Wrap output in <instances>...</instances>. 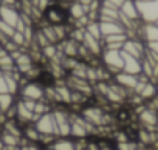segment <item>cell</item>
<instances>
[{"label":"cell","mask_w":158,"mask_h":150,"mask_svg":"<svg viewBox=\"0 0 158 150\" xmlns=\"http://www.w3.org/2000/svg\"><path fill=\"white\" fill-rule=\"evenodd\" d=\"M124 2H126V0H101V5H102V6H109V8L119 10Z\"/></svg>","instance_id":"29"},{"label":"cell","mask_w":158,"mask_h":150,"mask_svg":"<svg viewBox=\"0 0 158 150\" xmlns=\"http://www.w3.org/2000/svg\"><path fill=\"white\" fill-rule=\"evenodd\" d=\"M115 145H116V150H136L138 144L133 141H129V142H118Z\"/></svg>","instance_id":"31"},{"label":"cell","mask_w":158,"mask_h":150,"mask_svg":"<svg viewBox=\"0 0 158 150\" xmlns=\"http://www.w3.org/2000/svg\"><path fill=\"white\" fill-rule=\"evenodd\" d=\"M19 98V96H17ZM16 96H13V95H10V93H5V95H0V111H6L14 102H16V99H17Z\"/></svg>","instance_id":"24"},{"label":"cell","mask_w":158,"mask_h":150,"mask_svg":"<svg viewBox=\"0 0 158 150\" xmlns=\"http://www.w3.org/2000/svg\"><path fill=\"white\" fill-rule=\"evenodd\" d=\"M121 56H123V60H124V67H123V71L124 73H129V74H133V76H138L141 74V60L124 53L121 50Z\"/></svg>","instance_id":"10"},{"label":"cell","mask_w":158,"mask_h":150,"mask_svg":"<svg viewBox=\"0 0 158 150\" xmlns=\"http://www.w3.org/2000/svg\"><path fill=\"white\" fill-rule=\"evenodd\" d=\"M104 110L98 105H87L81 110V116L89 122L92 124L93 127H101V125H106L104 124Z\"/></svg>","instance_id":"6"},{"label":"cell","mask_w":158,"mask_h":150,"mask_svg":"<svg viewBox=\"0 0 158 150\" xmlns=\"http://www.w3.org/2000/svg\"><path fill=\"white\" fill-rule=\"evenodd\" d=\"M30 2H31V0H30Z\"/></svg>","instance_id":"37"},{"label":"cell","mask_w":158,"mask_h":150,"mask_svg":"<svg viewBox=\"0 0 158 150\" xmlns=\"http://www.w3.org/2000/svg\"><path fill=\"white\" fill-rule=\"evenodd\" d=\"M44 19L48 25H64L67 23V19H68V13L67 10L60 8L57 3H53L51 6H48L45 11H44Z\"/></svg>","instance_id":"3"},{"label":"cell","mask_w":158,"mask_h":150,"mask_svg":"<svg viewBox=\"0 0 158 150\" xmlns=\"http://www.w3.org/2000/svg\"><path fill=\"white\" fill-rule=\"evenodd\" d=\"M126 40H127V34H126V33L112 34V36L102 37V47H104V45H110V43H121V45H124Z\"/></svg>","instance_id":"25"},{"label":"cell","mask_w":158,"mask_h":150,"mask_svg":"<svg viewBox=\"0 0 158 150\" xmlns=\"http://www.w3.org/2000/svg\"><path fill=\"white\" fill-rule=\"evenodd\" d=\"M135 3L143 23H155L158 20V0H135Z\"/></svg>","instance_id":"1"},{"label":"cell","mask_w":158,"mask_h":150,"mask_svg":"<svg viewBox=\"0 0 158 150\" xmlns=\"http://www.w3.org/2000/svg\"><path fill=\"white\" fill-rule=\"evenodd\" d=\"M0 19L16 30V26H17V23L20 20V13L16 8H10V6L0 5Z\"/></svg>","instance_id":"11"},{"label":"cell","mask_w":158,"mask_h":150,"mask_svg":"<svg viewBox=\"0 0 158 150\" xmlns=\"http://www.w3.org/2000/svg\"><path fill=\"white\" fill-rule=\"evenodd\" d=\"M101 60L102 65L107 68V71L112 76H116L118 73L123 71L124 67V60L121 56V51H115V50H104L101 54Z\"/></svg>","instance_id":"2"},{"label":"cell","mask_w":158,"mask_h":150,"mask_svg":"<svg viewBox=\"0 0 158 150\" xmlns=\"http://www.w3.org/2000/svg\"><path fill=\"white\" fill-rule=\"evenodd\" d=\"M14 63H16V70L19 71V73H22V74H27L36 63L33 62V59L30 57V54L28 53H22L16 60H14Z\"/></svg>","instance_id":"16"},{"label":"cell","mask_w":158,"mask_h":150,"mask_svg":"<svg viewBox=\"0 0 158 150\" xmlns=\"http://www.w3.org/2000/svg\"><path fill=\"white\" fill-rule=\"evenodd\" d=\"M13 70H16V63H14V60H13V57L10 54H5V56L0 57V71L10 73Z\"/></svg>","instance_id":"23"},{"label":"cell","mask_w":158,"mask_h":150,"mask_svg":"<svg viewBox=\"0 0 158 150\" xmlns=\"http://www.w3.org/2000/svg\"><path fill=\"white\" fill-rule=\"evenodd\" d=\"M22 132H23V138L28 139L30 142H36V144L40 142V136H42V135L37 132V128L34 127V124L25 125V127L22 128Z\"/></svg>","instance_id":"19"},{"label":"cell","mask_w":158,"mask_h":150,"mask_svg":"<svg viewBox=\"0 0 158 150\" xmlns=\"http://www.w3.org/2000/svg\"><path fill=\"white\" fill-rule=\"evenodd\" d=\"M85 33H89L92 37H95V39H98V40H102V34H101L99 22H90V23L85 26Z\"/></svg>","instance_id":"26"},{"label":"cell","mask_w":158,"mask_h":150,"mask_svg":"<svg viewBox=\"0 0 158 150\" xmlns=\"http://www.w3.org/2000/svg\"><path fill=\"white\" fill-rule=\"evenodd\" d=\"M143 101H150V99H153L155 96H156V84H153V82H147V84H144V87H143V90H141V93L138 95Z\"/></svg>","instance_id":"21"},{"label":"cell","mask_w":158,"mask_h":150,"mask_svg":"<svg viewBox=\"0 0 158 150\" xmlns=\"http://www.w3.org/2000/svg\"><path fill=\"white\" fill-rule=\"evenodd\" d=\"M99 22H119V10L102 6L99 10Z\"/></svg>","instance_id":"18"},{"label":"cell","mask_w":158,"mask_h":150,"mask_svg":"<svg viewBox=\"0 0 158 150\" xmlns=\"http://www.w3.org/2000/svg\"><path fill=\"white\" fill-rule=\"evenodd\" d=\"M57 47L56 45H53V43H50V45H47L45 48H42V54H44V57L47 59V60H53L56 56H57Z\"/></svg>","instance_id":"27"},{"label":"cell","mask_w":158,"mask_h":150,"mask_svg":"<svg viewBox=\"0 0 158 150\" xmlns=\"http://www.w3.org/2000/svg\"><path fill=\"white\" fill-rule=\"evenodd\" d=\"M99 150H116V145L112 139H96Z\"/></svg>","instance_id":"28"},{"label":"cell","mask_w":158,"mask_h":150,"mask_svg":"<svg viewBox=\"0 0 158 150\" xmlns=\"http://www.w3.org/2000/svg\"><path fill=\"white\" fill-rule=\"evenodd\" d=\"M65 84H67V87H68L71 91H79V93H82V95H85V96H89V98H92V96L95 95L93 85H92L87 79H79V78L71 76V74H67Z\"/></svg>","instance_id":"4"},{"label":"cell","mask_w":158,"mask_h":150,"mask_svg":"<svg viewBox=\"0 0 158 150\" xmlns=\"http://www.w3.org/2000/svg\"><path fill=\"white\" fill-rule=\"evenodd\" d=\"M99 28H101L102 37H107V36H112V34L126 33V30L123 28V25L119 22H99Z\"/></svg>","instance_id":"15"},{"label":"cell","mask_w":158,"mask_h":150,"mask_svg":"<svg viewBox=\"0 0 158 150\" xmlns=\"http://www.w3.org/2000/svg\"><path fill=\"white\" fill-rule=\"evenodd\" d=\"M53 150H74V141L73 138H57L51 144Z\"/></svg>","instance_id":"20"},{"label":"cell","mask_w":158,"mask_h":150,"mask_svg":"<svg viewBox=\"0 0 158 150\" xmlns=\"http://www.w3.org/2000/svg\"><path fill=\"white\" fill-rule=\"evenodd\" d=\"M8 93V85H6V79L3 76V73L0 71V95Z\"/></svg>","instance_id":"32"},{"label":"cell","mask_w":158,"mask_h":150,"mask_svg":"<svg viewBox=\"0 0 158 150\" xmlns=\"http://www.w3.org/2000/svg\"><path fill=\"white\" fill-rule=\"evenodd\" d=\"M123 51L141 60L146 54V43L139 39H127L123 45Z\"/></svg>","instance_id":"8"},{"label":"cell","mask_w":158,"mask_h":150,"mask_svg":"<svg viewBox=\"0 0 158 150\" xmlns=\"http://www.w3.org/2000/svg\"><path fill=\"white\" fill-rule=\"evenodd\" d=\"M67 13H68V17H70V19L77 20V19H81V17L87 16L89 8H87V6H84L81 2L74 0V2H71V3H70V6H68V11H67Z\"/></svg>","instance_id":"17"},{"label":"cell","mask_w":158,"mask_h":150,"mask_svg":"<svg viewBox=\"0 0 158 150\" xmlns=\"http://www.w3.org/2000/svg\"><path fill=\"white\" fill-rule=\"evenodd\" d=\"M87 150H99L98 142H96V141H89V144H87Z\"/></svg>","instance_id":"34"},{"label":"cell","mask_w":158,"mask_h":150,"mask_svg":"<svg viewBox=\"0 0 158 150\" xmlns=\"http://www.w3.org/2000/svg\"><path fill=\"white\" fill-rule=\"evenodd\" d=\"M44 93H45V88L37 82H28L27 85H23L19 91V98L20 99H30V101H44Z\"/></svg>","instance_id":"5"},{"label":"cell","mask_w":158,"mask_h":150,"mask_svg":"<svg viewBox=\"0 0 158 150\" xmlns=\"http://www.w3.org/2000/svg\"><path fill=\"white\" fill-rule=\"evenodd\" d=\"M119 13L124 17H127L129 20H132V22L139 20V14H138V10H136L135 0H126V2L123 3V6L119 8Z\"/></svg>","instance_id":"14"},{"label":"cell","mask_w":158,"mask_h":150,"mask_svg":"<svg viewBox=\"0 0 158 150\" xmlns=\"http://www.w3.org/2000/svg\"><path fill=\"white\" fill-rule=\"evenodd\" d=\"M155 25H156V26H158V20H156V22H155Z\"/></svg>","instance_id":"36"},{"label":"cell","mask_w":158,"mask_h":150,"mask_svg":"<svg viewBox=\"0 0 158 150\" xmlns=\"http://www.w3.org/2000/svg\"><path fill=\"white\" fill-rule=\"evenodd\" d=\"M113 81L116 84H119L121 87H124L126 90L133 91L135 87H136V84H138V76H133V74H129V73L121 71V73L116 74V76H113Z\"/></svg>","instance_id":"12"},{"label":"cell","mask_w":158,"mask_h":150,"mask_svg":"<svg viewBox=\"0 0 158 150\" xmlns=\"http://www.w3.org/2000/svg\"><path fill=\"white\" fill-rule=\"evenodd\" d=\"M34 127L37 128V132L40 135H54L56 138H59V130H57V125L54 122V118L50 113L47 115H42L36 122H34Z\"/></svg>","instance_id":"7"},{"label":"cell","mask_w":158,"mask_h":150,"mask_svg":"<svg viewBox=\"0 0 158 150\" xmlns=\"http://www.w3.org/2000/svg\"><path fill=\"white\" fill-rule=\"evenodd\" d=\"M14 31H16V30H14L13 26H10L8 23H5L2 19H0V33H3L5 36H8V37L11 39V36L14 34Z\"/></svg>","instance_id":"30"},{"label":"cell","mask_w":158,"mask_h":150,"mask_svg":"<svg viewBox=\"0 0 158 150\" xmlns=\"http://www.w3.org/2000/svg\"><path fill=\"white\" fill-rule=\"evenodd\" d=\"M17 2H19V0H2V2H0V5H3V6H10V8H14Z\"/></svg>","instance_id":"33"},{"label":"cell","mask_w":158,"mask_h":150,"mask_svg":"<svg viewBox=\"0 0 158 150\" xmlns=\"http://www.w3.org/2000/svg\"><path fill=\"white\" fill-rule=\"evenodd\" d=\"M138 39H141L144 43L156 42L158 40V26L155 23H143L138 28Z\"/></svg>","instance_id":"9"},{"label":"cell","mask_w":158,"mask_h":150,"mask_svg":"<svg viewBox=\"0 0 158 150\" xmlns=\"http://www.w3.org/2000/svg\"><path fill=\"white\" fill-rule=\"evenodd\" d=\"M56 47H57V50H59L65 57H74V59H77V48H79V43L74 42L73 39H65V40L59 42Z\"/></svg>","instance_id":"13"},{"label":"cell","mask_w":158,"mask_h":150,"mask_svg":"<svg viewBox=\"0 0 158 150\" xmlns=\"http://www.w3.org/2000/svg\"><path fill=\"white\" fill-rule=\"evenodd\" d=\"M0 139H2L3 145H8V147H19L22 138H17V136H14V135H11V133L2 130V132H0Z\"/></svg>","instance_id":"22"},{"label":"cell","mask_w":158,"mask_h":150,"mask_svg":"<svg viewBox=\"0 0 158 150\" xmlns=\"http://www.w3.org/2000/svg\"><path fill=\"white\" fill-rule=\"evenodd\" d=\"M65 2H70L71 3V2H74V0H65Z\"/></svg>","instance_id":"35"}]
</instances>
